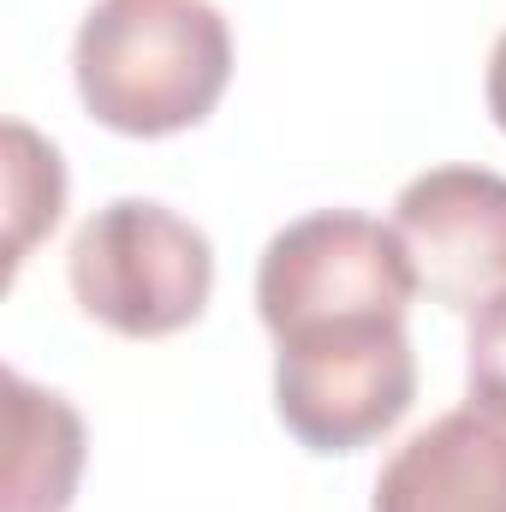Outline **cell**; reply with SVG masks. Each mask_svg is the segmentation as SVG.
Listing matches in <instances>:
<instances>
[{
	"instance_id": "1",
	"label": "cell",
	"mask_w": 506,
	"mask_h": 512,
	"mask_svg": "<svg viewBox=\"0 0 506 512\" xmlns=\"http://www.w3.org/2000/svg\"><path fill=\"white\" fill-rule=\"evenodd\" d=\"M72 84L120 137L191 131L233 84V30L215 0H96L72 36Z\"/></svg>"
},
{
	"instance_id": "2",
	"label": "cell",
	"mask_w": 506,
	"mask_h": 512,
	"mask_svg": "<svg viewBox=\"0 0 506 512\" xmlns=\"http://www.w3.org/2000/svg\"><path fill=\"white\" fill-rule=\"evenodd\" d=\"M72 298L120 340H167L209 310L215 245L155 197L102 203L66 251Z\"/></svg>"
},
{
	"instance_id": "3",
	"label": "cell",
	"mask_w": 506,
	"mask_h": 512,
	"mask_svg": "<svg viewBox=\"0 0 506 512\" xmlns=\"http://www.w3.org/2000/svg\"><path fill=\"white\" fill-rule=\"evenodd\" d=\"M417 399L405 316L316 322L274 340V417L310 453H358L399 429Z\"/></svg>"
},
{
	"instance_id": "4",
	"label": "cell",
	"mask_w": 506,
	"mask_h": 512,
	"mask_svg": "<svg viewBox=\"0 0 506 512\" xmlns=\"http://www.w3.org/2000/svg\"><path fill=\"white\" fill-rule=\"evenodd\" d=\"M417 292L423 286L399 227L364 209L298 215L262 245L256 262V316L274 340L316 322L411 316Z\"/></svg>"
},
{
	"instance_id": "5",
	"label": "cell",
	"mask_w": 506,
	"mask_h": 512,
	"mask_svg": "<svg viewBox=\"0 0 506 512\" xmlns=\"http://www.w3.org/2000/svg\"><path fill=\"white\" fill-rule=\"evenodd\" d=\"M393 227L435 304L477 316L506 298V173L429 167L393 197Z\"/></svg>"
},
{
	"instance_id": "6",
	"label": "cell",
	"mask_w": 506,
	"mask_h": 512,
	"mask_svg": "<svg viewBox=\"0 0 506 512\" xmlns=\"http://www.w3.org/2000/svg\"><path fill=\"white\" fill-rule=\"evenodd\" d=\"M370 512H506V405L471 393L423 423L381 465Z\"/></svg>"
},
{
	"instance_id": "7",
	"label": "cell",
	"mask_w": 506,
	"mask_h": 512,
	"mask_svg": "<svg viewBox=\"0 0 506 512\" xmlns=\"http://www.w3.org/2000/svg\"><path fill=\"white\" fill-rule=\"evenodd\" d=\"M84 477V417L66 393L6 370V512H66Z\"/></svg>"
},
{
	"instance_id": "8",
	"label": "cell",
	"mask_w": 506,
	"mask_h": 512,
	"mask_svg": "<svg viewBox=\"0 0 506 512\" xmlns=\"http://www.w3.org/2000/svg\"><path fill=\"white\" fill-rule=\"evenodd\" d=\"M60 209H66L60 149L24 120H6V268L12 274L24 268V256L42 233H54Z\"/></svg>"
},
{
	"instance_id": "9",
	"label": "cell",
	"mask_w": 506,
	"mask_h": 512,
	"mask_svg": "<svg viewBox=\"0 0 506 512\" xmlns=\"http://www.w3.org/2000/svg\"><path fill=\"white\" fill-rule=\"evenodd\" d=\"M465 376H471V393L506 405V298L483 304L471 316V334H465Z\"/></svg>"
},
{
	"instance_id": "10",
	"label": "cell",
	"mask_w": 506,
	"mask_h": 512,
	"mask_svg": "<svg viewBox=\"0 0 506 512\" xmlns=\"http://www.w3.org/2000/svg\"><path fill=\"white\" fill-rule=\"evenodd\" d=\"M483 96H489L495 126L506 131V30L495 36V48H489V78H483Z\"/></svg>"
}]
</instances>
